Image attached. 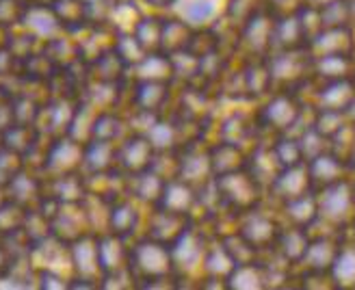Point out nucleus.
Returning <instances> with one entry per match:
<instances>
[{
    "label": "nucleus",
    "mask_w": 355,
    "mask_h": 290,
    "mask_svg": "<svg viewBox=\"0 0 355 290\" xmlns=\"http://www.w3.org/2000/svg\"><path fill=\"white\" fill-rule=\"evenodd\" d=\"M50 221H52V237L67 247L76 243L80 237H85V234H89L87 230L92 225L85 199L76 204H59L55 216Z\"/></svg>",
    "instance_id": "39448f33"
},
{
    "label": "nucleus",
    "mask_w": 355,
    "mask_h": 290,
    "mask_svg": "<svg viewBox=\"0 0 355 290\" xmlns=\"http://www.w3.org/2000/svg\"><path fill=\"white\" fill-rule=\"evenodd\" d=\"M250 3H252V0H230V5H227V17H230V20H232L234 24L236 22L245 24L252 15H256L254 7H245Z\"/></svg>",
    "instance_id": "ea45409f"
},
{
    "label": "nucleus",
    "mask_w": 355,
    "mask_h": 290,
    "mask_svg": "<svg viewBox=\"0 0 355 290\" xmlns=\"http://www.w3.org/2000/svg\"><path fill=\"white\" fill-rule=\"evenodd\" d=\"M11 268H13V256H11V251L7 247L0 245V278L9 275Z\"/></svg>",
    "instance_id": "c03bdc74"
},
{
    "label": "nucleus",
    "mask_w": 355,
    "mask_h": 290,
    "mask_svg": "<svg viewBox=\"0 0 355 290\" xmlns=\"http://www.w3.org/2000/svg\"><path fill=\"white\" fill-rule=\"evenodd\" d=\"M83 150L85 145H80L72 137L55 139V143H50V150L44 162V171L48 173V178L78 171V167L83 165Z\"/></svg>",
    "instance_id": "0eeeda50"
},
{
    "label": "nucleus",
    "mask_w": 355,
    "mask_h": 290,
    "mask_svg": "<svg viewBox=\"0 0 355 290\" xmlns=\"http://www.w3.org/2000/svg\"><path fill=\"white\" fill-rule=\"evenodd\" d=\"M9 40H11V33H9V28H7L5 24H0V50L7 48Z\"/></svg>",
    "instance_id": "49530a36"
},
{
    "label": "nucleus",
    "mask_w": 355,
    "mask_h": 290,
    "mask_svg": "<svg viewBox=\"0 0 355 290\" xmlns=\"http://www.w3.org/2000/svg\"><path fill=\"white\" fill-rule=\"evenodd\" d=\"M260 275L256 262L252 264H239L227 275V290H247V288H260Z\"/></svg>",
    "instance_id": "2f4dec72"
},
{
    "label": "nucleus",
    "mask_w": 355,
    "mask_h": 290,
    "mask_svg": "<svg viewBox=\"0 0 355 290\" xmlns=\"http://www.w3.org/2000/svg\"><path fill=\"white\" fill-rule=\"evenodd\" d=\"M123 241L126 239L117 237L113 232L98 237V251H100V264L104 271V278H115L121 271H128L130 247L123 245Z\"/></svg>",
    "instance_id": "f8f14e48"
},
{
    "label": "nucleus",
    "mask_w": 355,
    "mask_h": 290,
    "mask_svg": "<svg viewBox=\"0 0 355 290\" xmlns=\"http://www.w3.org/2000/svg\"><path fill=\"white\" fill-rule=\"evenodd\" d=\"M239 232L243 234V237L250 241L254 247H264L266 243H269V239L273 237V228L271 223L262 219V216L258 214L256 208L247 210L241 214V221H239Z\"/></svg>",
    "instance_id": "5701e85b"
},
{
    "label": "nucleus",
    "mask_w": 355,
    "mask_h": 290,
    "mask_svg": "<svg viewBox=\"0 0 355 290\" xmlns=\"http://www.w3.org/2000/svg\"><path fill=\"white\" fill-rule=\"evenodd\" d=\"M50 11L57 17L59 26H63L65 31H78L89 22L87 0H57Z\"/></svg>",
    "instance_id": "6ab92c4d"
},
{
    "label": "nucleus",
    "mask_w": 355,
    "mask_h": 290,
    "mask_svg": "<svg viewBox=\"0 0 355 290\" xmlns=\"http://www.w3.org/2000/svg\"><path fill=\"white\" fill-rule=\"evenodd\" d=\"M219 44H221V35L217 31H212V28H193L187 52L193 54L195 59H204L212 52H221Z\"/></svg>",
    "instance_id": "cd10ccee"
},
{
    "label": "nucleus",
    "mask_w": 355,
    "mask_h": 290,
    "mask_svg": "<svg viewBox=\"0 0 355 290\" xmlns=\"http://www.w3.org/2000/svg\"><path fill=\"white\" fill-rule=\"evenodd\" d=\"M40 286L46 288V290H63L67 288V284H63V280L55 273H50V271H40Z\"/></svg>",
    "instance_id": "37998d69"
},
{
    "label": "nucleus",
    "mask_w": 355,
    "mask_h": 290,
    "mask_svg": "<svg viewBox=\"0 0 355 290\" xmlns=\"http://www.w3.org/2000/svg\"><path fill=\"white\" fill-rule=\"evenodd\" d=\"M57 69L59 67L52 63V59L46 52L31 54V57L20 61V74H22V78H26L31 83H48L57 74Z\"/></svg>",
    "instance_id": "a878e982"
},
{
    "label": "nucleus",
    "mask_w": 355,
    "mask_h": 290,
    "mask_svg": "<svg viewBox=\"0 0 355 290\" xmlns=\"http://www.w3.org/2000/svg\"><path fill=\"white\" fill-rule=\"evenodd\" d=\"M22 232H24L28 245L40 247L42 243H46V239L52 237V221H50V216L44 214L40 208H35V206L28 208L24 225H22Z\"/></svg>",
    "instance_id": "393cba45"
},
{
    "label": "nucleus",
    "mask_w": 355,
    "mask_h": 290,
    "mask_svg": "<svg viewBox=\"0 0 355 290\" xmlns=\"http://www.w3.org/2000/svg\"><path fill=\"white\" fill-rule=\"evenodd\" d=\"M24 156L15 154L7 148H0V187H7L11 180L24 169Z\"/></svg>",
    "instance_id": "f704fd0d"
},
{
    "label": "nucleus",
    "mask_w": 355,
    "mask_h": 290,
    "mask_svg": "<svg viewBox=\"0 0 355 290\" xmlns=\"http://www.w3.org/2000/svg\"><path fill=\"white\" fill-rule=\"evenodd\" d=\"M169 80H139L132 87V106L141 115L158 117L169 102Z\"/></svg>",
    "instance_id": "9d476101"
},
{
    "label": "nucleus",
    "mask_w": 355,
    "mask_h": 290,
    "mask_svg": "<svg viewBox=\"0 0 355 290\" xmlns=\"http://www.w3.org/2000/svg\"><path fill=\"white\" fill-rule=\"evenodd\" d=\"M42 133L37 126L33 123H13L11 128L0 137V141H3V148L20 154V156H26L35 145H37Z\"/></svg>",
    "instance_id": "412c9836"
},
{
    "label": "nucleus",
    "mask_w": 355,
    "mask_h": 290,
    "mask_svg": "<svg viewBox=\"0 0 355 290\" xmlns=\"http://www.w3.org/2000/svg\"><path fill=\"white\" fill-rule=\"evenodd\" d=\"M121 130V119L115 113L102 111L94 117L92 128H89V139L98 141H115Z\"/></svg>",
    "instance_id": "7c9ffc66"
},
{
    "label": "nucleus",
    "mask_w": 355,
    "mask_h": 290,
    "mask_svg": "<svg viewBox=\"0 0 355 290\" xmlns=\"http://www.w3.org/2000/svg\"><path fill=\"white\" fill-rule=\"evenodd\" d=\"M144 3L154 7V9H169L175 5V0H144Z\"/></svg>",
    "instance_id": "a18cd8bd"
},
{
    "label": "nucleus",
    "mask_w": 355,
    "mask_h": 290,
    "mask_svg": "<svg viewBox=\"0 0 355 290\" xmlns=\"http://www.w3.org/2000/svg\"><path fill=\"white\" fill-rule=\"evenodd\" d=\"M35 40H37V35H35V33H31V35H11L7 48L17 61H24L26 57H31V54H33Z\"/></svg>",
    "instance_id": "58836bf2"
},
{
    "label": "nucleus",
    "mask_w": 355,
    "mask_h": 290,
    "mask_svg": "<svg viewBox=\"0 0 355 290\" xmlns=\"http://www.w3.org/2000/svg\"><path fill=\"white\" fill-rule=\"evenodd\" d=\"M191 35H193V26L189 22L175 20V17H167V20H163L161 50H158V52H163L169 57V54L187 50Z\"/></svg>",
    "instance_id": "aec40b11"
},
{
    "label": "nucleus",
    "mask_w": 355,
    "mask_h": 290,
    "mask_svg": "<svg viewBox=\"0 0 355 290\" xmlns=\"http://www.w3.org/2000/svg\"><path fill=\"white\" fill-rule=\"evenodd\" d=\"M42 104L35 102L33 98L28 96H15L13 98V117H15V123H33L40 119L42 115Z\"/></svg>",
    "instance_id": "c9c22d12"
},
{
    "label": "nucleus",
    "mask_w": 355,
    "mask_h": 290,
    "mask_svg": "<svg viewBox=\"0 0 355 290\" xmlns=\"http://www.w3.org/2000/svg\"><path fill=\"white\" fill-rule=\"evenodd\" d=\"M156 206L178 212V214H189L193 219V210L198 206V189L184 182L182 178H171L165 182L163 195L158 199Z\"/></svg>",
    "instance_id": "9b49d317"
},
{
    "label": "nucleus",
    "mask_w": 355,
    "mask_h": 290,
    "mask_svg": "<svg viewBox=\"0 0 355 290\" xmlns=\"http://www.w3.org/2000/svg\"><path fill=\"white\" fill-rule=\"evenodd\" d=\"M69 251H72V264L76 268L78 278L100 286V282H104V271L100 264L98 237L85 234L76 243L69 245Z\"/></svg>",
    "instance_id": "1a4fd4ad"
},
{
    "label": "nucleus",
    "mask_w": 355,
    "mask_h": 290,
    "mask_svg": "<svg viewBox=\"0 0 355 290\" xmlns=\"http://www.w3.org/2000/svg\"><path fill=\"white\" fill-rule=\"evenodd\" d=\"M165 182L167 180H163L156 171L148 169V171H141L137 176H130L128 189L137 199H141V202H148V204L156 206L158 199H161V195H163Z\"/></svg>",
    "instance_id": "4be33fe9"
},
{
    "label": "nucleus",
    "mask_w": 355,
    "mask_h": 290,
    "mask_svg": "<svg viewBox=\"0 0 355 290\" xmlns=\"http://www.w3.org/2000/svg\"><path fill=\"white\" fill-rule=\"evenodd\" d=\"M128 63L121 59V54L113 48L100 52L98 57L89 63V76L104 87H119L126 74Z\"/></svg>",
    "instance_id": "ddd939ff"
},
{
    "label": "nucleus",
    "mask_w": 355,
    "mask_h": 290,
    "mask_svg": "<svg viewBox=\"0 0 355 290\" xmlns=\"http://www.w3.org/2000/svg\"><path fill=\"white\" fill-rule=\"evenodd\" d=\"M191 225H193V219L189 214H178L161 206H154V212L150 214V221H148L146 237L171 247L182 234L189 232Z\"/></svg>",
    "instance_id": "6e6552de"
},
{
    "label": "nucleus",
    "mask_w": 355,
    "mask_h": 290,
    "mask_svg": "<svg viewBox=\"0 0 355 290\" xmlns=\"http://www.w3.org/2000/svg\"><path fill=\"white\" fill-rule=\"evenodd\" d=\"M7 193H9V199H15L17 204H22L26 208H33V204L40 206L42 197H44V180L28 176L22 169L7 185Z\"/></svg>",
    "instance_id": "f3484780"
},
{
    "label": "nucleus",
    "mask_w": 355,
    "mask_h": 290,
    "mask_svg": "<svg viewBox=\"0 0 355 290\" xmlns=\"http://www.w3.org/2000/svg\"><path fill=\"white\" fill-rule=\"evenodd\" d=\"M26 210L28 208L17 204L15 199H7V202L0 206V237H13V234L22 232Z\"/></svg>",
    "instance_id": "c756f323"
},
{
    "label": "nucleus",
    "mask_w": 355,
    "mask_h": 290,
    "mask_svg": "<svg viewBox=\"0 0 355 290\" xmlns=\"http://www.w3.org/2000/svg\"><path fill=\"white\" fill-rule=\"evenodd\" d=\"M247 133L245 126V117L239 113H232L230 117H225L223 121H219V141L232 143V145H241Z\"/></svg>",
    "instance_id": "72a5a7b5"
},
{
    "label": "nucleus",
    "mask_w": 355,
    "mask_h": 290,
    "mask_svg": "<svg viewBox=\"0 0 355 290\" xmlns=\"http://www.w3.org/2000/svg\"><path fill=\"white\" fill-rule=\"evenodd\" d=\"M13 123H15V117H13V98L5 96L3 100H0V137H3Z\"/></svg>",
    "instance_id": "a19ab883"
},
{
    "label": "nucleus",
    "mask_w": 355,
    "mask_h": 290,
    "mask_svg": "<svg viewBox=\"0 0 355 290\" xmlns=\"http://www.w3.org/2000/svg\"><path fill=\"white\" fill-rule=\"evenodd\" d=\"M128 273L130 280L141 288H150L156 282L173 278V260L169 245L152 239H141L128 253Z\"/></svg>",
    "instance_id": "f257e3e1"
},
{
    "label": "nucleus",
    "mask_w": 355,
    "mask_h": 290,
    "mask_svg": "<svg viewBox=\"0 0 355 290\" xmlns=\"http://www.w3.org/2000/svg\"><path fill=\"white\" fill-rule=\"evenodd\" d=\"M115 50L121 54V59L128 63V67H137L141 61L148 57V52L141 48V44L135 40L132 33H117Z\"/></svg>",
    "instance_id": "473e14b6"
},
{
    "label": "nucleus",
    "mask_w": 355,
    "mask_h": 290,
    "mask_svg": "<svg viewBox=\"0 0 355 290\" xmlns=\"http://www.w3.org/2000/svg\"><path fill=\"white\" fill-rule=\"evenodd\" d=\"M44 52L52 59L59 69H65V67H72L74 63H78L83 57H80V46L78 44H72V42H65V40H50L44 48Z\"/></svg>",
    "instance_id": "c85d7f7f"
},
{
    "label": "nucleus",
    "mask_w": 355,
    "mask_h": 290,
    "mask_svg": "<svg viewBox=\"0 0 355 290\" xmlns=\"http://www.w3.org/2000/svg\"><path fill=\"white\" fill-rule=\"evenodd\" d=\"M24 3H26V5H28V0H24Z\"/></svg>",
    "instance_id": "3c124183"
},
{
    "label": "nucleus",
    "mask_w": 355,
    "mask_h": 290,
    "mask_svg": "<svg viewBox=\"0 0 355 290\" xmlns=\"http://www.w3.org/2000/svg\"><path fill=\"white\" fill-rule=\"evenodd\" d=\"M28 5L24 0H0V24L11 28L13 24L24 22Z\"/></svg>",
    "instance_id": "e433bc0d"
},
{
    "label": "nucleus",
    "mask_w": 355,
    "mask_h": 290,
    "mask_svg": "<svg viewBox=\"0 0 355 290\" xmlns=\"http://www.w3.org/2000/svg\"><path fill=\"white\" fill-rule=\"evenodd\" d=\"M210 165H212V176H225L239 169H245L247 158L241 152L239 145L217 141L215 145H210Z\"/></svg>",
    "instance_id": "dca6fc26"
},
{
    "label": "nucleus",
    "mask_w": 355,
    "mask_h": 290,
    "mask_svg": "<svg viewBox=\"0 0 355 290\" xmlns=\"http://www.w3.org/2000/svg\"><path fill=\"white\" fill-rule=\"evenodd\" d=\"M215 185L221 197L223 208L232 210L236 214H243L247 210L256 208L258 202V180L245 169L225 173V176H217Z\"/></svg>",
    "instance_id": "f03ea898"
},
{
    "label": "nucleus",
    "mask_w": 355,
    "mask_h": 290,
    "mask_svg": "<svg viewBox=\"0 0 355 290\" xmlns=\"http://www.w3.org/2000/svg\"><path fill=\"white\" fill-rule=\"evenodd\" d=\"M15 67L20 69V61H17L13 54L9 52V48L0 50V76H9Z\"/></svg>",
    "instance_id": "79ce46f5"
},
{
    "label": "nucleus",
    "mask_w": 355,
    "mask_h": 290,
    "mask_svg": "<svg viewBox=\"0 0 355 290\" xmlns=\"http://www.w3.org/2000/svg\"><path fill=\"white\" fill-rule=\"evenodd\" d=\"M0 148H3V141H0Z\"/></svg>",
    "instance_id": "8fccbe9b"
},
{
    "label": "nucleus",
    "mask_w": 355,
    "mask_h": 290,
    "mask_svg": "<svg viewBox=\"0 0 355 290\" xmlns=\"http://www.w3.org/2000/svg\"><path fill=\"white\" fill-rule=\"evenodd\" d=\"M139 223V210L130 199L121 197L117 202L109 204V230L121 239L132 237Z\"/></svg>",
    "instance_id": "a211bd4d"
},
{
    "label": "nucleus",
    "mask_w": 355,
    "mask_h": 290,
    "mask_svg": "<svg viewBox=\"0 0 355 290\" xmlns=\"http://www.w3.org/2000/svg\"><path fill=\"white\" fill-rule=\"evenodd\" d=\"M44 195L55 197L61 204H76L87 197V182L78 176V171L63 173L57 178H46Z\"/></svg>",
    "instance_id": "4468645a"
},
{
    "label": "nucleus",
    "mask_w": 355,
    "mask_h": 290,
    "mask_svg": "<svg viewBox=\"0 0 355 290\" xmlns=\"http://www.w3.org/2000/svg\"><path fill=\"white\" fill-rule=\"evenodd\" d=\"M57 0H28L31 7H40V9H52V5H55Z\"/></svg>",
    "instance_id": "de8ad7c7"
},
{
    "label": "nucleus",
    "mask_w": 355,
    "mask_h": 290,
    "mask_svg": "<svg viewBox=\"0 0 355 290\" xmlns=\"http://www.w3.org/2000/svg\"><path fill=\"white\" fill-rule=\"evenodd\" d=\"M178 178H182L191 187L200 189L212 178V165H210V143L204 139H193L187 145L178 150Z\"/></svg>",
    "instance_id": "7ed1b4c3"
},
{
    "label": "nucleus",
    "mask_w": 355,
    "mask_h": 290,
    "mask_svg": "<svg viewBox=\"0 0 355 290\" xmlns=\"http://www.w3.org/2000/svg\"><path fill=\"white\" fill-rule=\"evenodd\" d=\"M184 13L189 24H204L215 13V3L212 0H193V3L187 5Z\"/></svg>",
    "instance_id": "4c0bfd02"
},
{
    "label": "nucleus",
    "mask_w": 355,
    "mask_h": 290,
    "mask_svg": "<svg viewBox=\"0 0 355 290\" xmlns=\"http://www.w3.org/2000/svg\"><path fill=\"white\" fill-rule=\"evenodd\" d=\"M161 33H163V20L161 17H141L135 26L132 35L148 54L161 50Z\"/></svg>",
    "instance_id": "bb28decb"
},
{
    "label": "nucleus",
    "mask_w": 355,
    "mask_h": 290,
    "mask_svg": "<svg viewBox=\"0 0 355 290\" xmlns=\"http://www.w3.org/2000/svg\"><path fill=\"white\" fill-rule=\"evenodd\" d=\"M219 243L221 247L225 249V253L230 256V260L234 262V266L239 264H252L256 262V251L258 247H254L250 241H247L239 230L230 232V234H223L219 237Z\"/></svg>",
    "instance_id": "b1692460"
},
{
    "label": "nucleus",
    "mask_w": 355,
    "mask_h": 290,
    "mask_svg": "<svg viewBox=\"0 0 355 290\" xmlns=\"http://www.w3.org/2000/svg\"><path fill=\"white\" fill-rule=\"evenodd\" d=\"M83 165L89 173H102L117 167V148L113 141L89 139L83 150Z\"/></svg>",
    "instance_id": "2eb2a0df"
},
{
    "label": "nucleus",
    "mask_w": 355,
    "mask_h": 290,
    "mask_svg": "<svg viewBox=\"0 0 355 290\" xmlns=\"http://www.w3.org/2000/svg\"><path fill=\"white\" fill-rule=\"evenodd\" d=\"M171 260H173V278L175 282L182 278H191L195 268H204V258L208 251V243L195 228V223L189 228L187 234H182L171 247Z\"/></svg>",
    "instance_id": "20e7f679"
},
{
    "label": "nucleus",
    "mask_w": 355,
    "mask_h": 290,
    "mask_svg": "<svg viewBox=\"0 0 355 290\" xmlns=\"http://www.w3.org/2000/svg\"><path fill=\"white\" fill-rule=\"evenodd\" d=\"M154 156L156 148L150 137L146 133H135L117 148V167L130 178L141 171H148L154 162Z\"/></svg>",
    "instance_id": "423d86ee"
},
{
    "label": "nucleus",
    "mask_w": 355,
    "mask_h": 290,
    "mask_svg": "<svg viewBox=\"0 0 355 290\" xmlns=\"http://www.w3.org/2000/svg\"><path fill=\"white\" fill-rule=\"evenodd\" d=\"M9 199V193H7V187H0V206Z\"/></svg>",
    "instance_id": "09e8293b"
}]
</instances>
